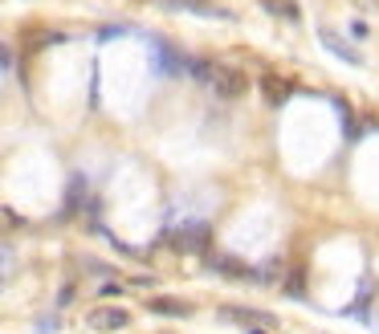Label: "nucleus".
I'll list each match as a JSON object with an SVG mask.
<instances>
[{
  "mask_svg": "<svg viewBox=\"0 0 379 334\" xmlns=\"http://www.w3.org/2000/svg\"><path fill=\"white\" fill-rule=\"evenodd\" d=\"M249 334H265V330H249Z\"/></svg>",
  "mask_w": 379,
  "mask_h": 334,
  "instance_id": "423d86ee",
  "label": "nucleus"
},
{
  "mask_svg": "<svg viewBox=\"0 0 379 334\" xmlns=\"http://www.w3.org/2000/svg\"><path fill=\"white\" fill-rule=\"evenodd\" d=\"M265 90H269V98L278 102V98H285V86H278L273 78H265Z\"/></svg>",
  "mask_w": 379,
  "mask_h": 334,
  "instance_id": "39448f33",
  "label": "nucleus"
},
{
  "mask_svg": "<svg viewBox=\"0 0 379 334\" xmlns=\"http://www.w3.org/2000/svg\"><path fill=\"white\" fill-rule=\"evenodd\" d=\"M213 86H216V94H220V98H241V94L249 90V78L241 74V69H216Z\"/></svg>",
  "mask_w": 379,
  "mask_h": 334,
  "instance_id": "f257e3e1",
  "label": "nucleus"
},
{
  "mask_svg": "<svg viewBox=\"0 0 379 334\" xmlns=\"http://www.w3.org/2000/svg\"><path fill=\"white\" fill-rule=\"evenodd\" d=\"M151 310H155V314H192V306H188V301H176V298H155L151 301Z\"/></svg>",
  "mask_w": 379,
  "mask_h": 334,
  "instance_id": "7ed1b4c3",
  "label": "nucleus"
},
{
  "mask_svg": "<svg viewBox=\"0 0 379 334\" xmlns=\"http://www.w3.org/2000/svg\"><path fill=\"white\" fill-rule=\"evenodd\" d=\"M86 322H90L94 330H123V326L131 322V314H127V310H118V306H102V310H94Z\"/></svg>",
  "mask_w": 379,
  "mask_h": 334,
  "instance_id": "f03ea898",
  "label": "nucleus"
},
{
  "mask_svg": "<svg viewBox=\"0 0 379 334\" xmlns=\"http://www.w3.org/2000/svg\"><path fill=\"white\" fill-rule=\"evenodd\" d=\"M322 41H327V45H330L334 53H339V57H346L351 66H363V57H359V53H355V50H346V45H343V41H339L334 33H330V29H322Z\"/></svg>",
  "mask_w": 379,
  "mask_h": 334,
  "instance_id": "20e7f679",
  "label": "nucleus"
}]
</instances>
